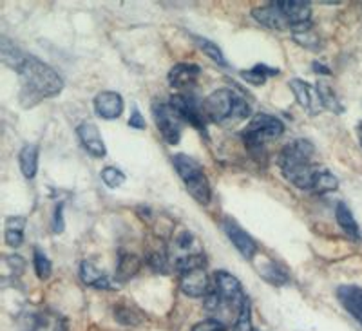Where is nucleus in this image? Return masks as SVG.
<instances>
[{
  "instance_id": "72a5a7b5",
  "label": "nucleus",
  "mask_w": 362,
  "mask_h": 331,
  "mask_svg": "<svg viewBox=\"0 0 362 331\" xmlns=\"http://www.w3.org/2000/svg\"><path fill=\"white\" fill-rule=\"evenodd\" d=\"M115 315H116V319L124 324V326H134V324H138L141 320L140 315L136 313V310H132V308L118 306L116 308Z\"/></svg>"
},
{
  "instance_id": "0eeeda50",
  "label": "nucleus",
  "mask_w": 362,
  "mask_h": 331,
  "mask_svg": "<svg viewBox=\"0 0 362 331\" xmlns=\"http://www.w3.org/2000/svg\"><path fill=\"white\" fill-rule=\"evenodd\" d=\"M167 254H169L170 265H174L177 272L187 268V266L205 262L202 241L196 233L189 232V230H181L174 236L169 248H167Z\"/></svg>"
},
{
  "instance_id": "412c9836",
  "label": "nucleus",
  "mask_w": 362,
  "mask_h": 331,
  "mask_svg": "<svg viewBox=\"0 0 362 331\" xmlns=\"http://www.w3.org/2000/svg\"><path fill=\"white\" fill-rule=\"evenodd\" d=\"M141 268V261L136 257L131 252H125V250H119L118 252V266H116L115 279L119 286L125 284L129 279L134 277L138 274V270Z\"/></svg>"
},
{
  "instance_id": "e433bc0d",
  "label": "nucleus",
  "mask_w": 362,
  "mask_h": 331,
  "mask_svg": "<svg viewBox=\"0 0 362 331\" xmlns=\"http://www.w3.org/2000/svg\"><path fill=\"white\" fill-rule=\"evenodd\" d=\"M129 127L132 129H145V118L141 116V112L138 110V107H132V115L129 118Z\"/></svg>"
},
{
  "instance_id": "c85d7f7f",
  "label": "nucleus",
  "mask_w": 362,
  "mask_h": 331,
  "mask_svg": "<svg viewBox=\"0 0 362 331\" xmlns=\"http://www.w3.org/2000/svg\"><path fill=\"white\" fill-rule=\"evenodd\" d=\"M33 265H35V272H37V277L40 279V281H47V279L51 277L53 265H51L49 257H47L40 248L33 250Z\"/></svg>"
},
{
  "instance_id": "aec40b11",
  "label": "nucleus",
  "mask_w": 362,
  "mask_h": 331,
  "mask_svg": "<svg viewBox=\"0 0 362 331\" xmlns=\"http://www.w3.org/2000/svg\"><path fill=\"white\" fill-rule=\"evenodd\" d=\"M337 298L339 303L342 304V308H344L358 324H362V288L351 286V284L339 286Z\"/></svg>"
},
{
  "instance_id": "9b49d317",
  "label": "nucleus",
  "mask_w": 362,
  "mask_h": 331,
  "mask_svg": "<svg viewBox=\"0 0 362 331\" xmlns=\"http://www.w3.org/2000/svg\"><path fill=\"white\" fill-rule=\"evenodd\" d=\"M223 230H225L226 238L230 239L232 245L235 246V250H238L239 254L243 255L245 259H254L255 255H257V243L252 239L250 233L247 232V230H243L241 226L235 223L234 219H230V217H225L223 219Z\"/></svg>"
},
{
  "instance_id": "a211bd4d",
  "label": "nucleus",
  "mask_w": 362,
  "mask_h": 331,
  "mask_svg": "<svg viewBox=\"0 0 362 331\" xmlns=\"http://www.w3.org/2000/svg\"><path fill=\"white\" fill-rule=\"evenodd\" d=\"M28 331H67V323L57 311L40 310L31 315Z\"/></svg>"
},
{
  "instance_id": "7ed1b4c3",
  "label": "nucleus",
  "mask_w": 362,
  "mask_h": 331,
  "mask_svg": "<svg viewBox=\"0 0 362 331\" xmlns=\"http://www.w3.org/2000/svg\"><path fill=\"white\" fill-rule=\"evenodd\" d=\"M247 303L248 297L245 295L238 277H234V275L225 270L216 272L214 284H212L209 295L205 297L206 311L214 313L218 320H221L223 311L234 313L235 319H238Z\"/></svg>"
},
{
  "instance_id": "c9c22d12",
  "label": "nucleus",
  "mask_w": 362,
  "mask_h": 331,
  "mask_svg": "<svg viewBox=\"0 0 362 331\" xmlns=\"http://www.w3.org/2000/svg\"><path fill=\"white\" fill-rule=\"evenodd\" d=\"M64 228H66V223H64V203L57 204L53 216V232L54 233H62Z\"/></svg>"
},
{
  "instance_id": "7c9ffc66",
  "label": "nucleus",
  "mask_w": 362,
  "mask_h": 331,
  "mask_svg": "<svg viewBox=\"0 0 362 331\" xmlns=\"http://www.w3.org/2000/svg\"><path fill=\"white\" fill-rule=\"evenodd\" d=\"M337 187H339L337 178H335L329 170L322 168V172L319 174V178H317L315 181V187H313V194L334 192V190H337Z\"/></svg>"
},
{
  "instance_id": "6e6552de",
  "label": "nucleus",
  "mask_w": 362,
  "mask_h": 331,
  "mask_svg": "<svg viewBox=\"0 0 362 331\" xmlns=\"http://www.w3.org/2000/svg\"><path fill=\"white\" fill-rule=\"evenodd\" d=\"M153 116L156 122L158 131L161 132V138L169 145H177L181 139V131L185 122L177 115V110L174 109L170 103L165 102H154L153 103Z\"/></svg>"
},
{
  "instance_id": "b1692460",
  "label": "nucleus",
  "mask_w": 362,
  "mask_h": 331,
  "mask_svg": "<svg viewBox=\"0 0 362 331\" xmlns=\"http://www.w3.org/2000/svg\"><path fill=\"white\" fill-rule=\"evenodd\" d=\"M28 219L22 216H13L6 219V228H4V238L6 245L11 246V248H18L24 241V230Z\"/></svg>"
},
{
  "instance_id": "f8f14e48",
  "label": "nucleus",
  "mask_w": 362,
  "mask_h": 331,
  "mask_svg": "<svg viewBox=\"0 0 362 331\" xmlns=\"http://www.w3.org/2000/svg\"><path fill=\"white\" fill-rule=\"evenodd\" d=\"M281 11H283L284 18L288 21L290 29L292 31H300V29L312 28V8L310 2H303V0H277Z\"/></svg>"
},
{
  "instance_id": "f704fd0d",
  "label": "nucleus",
  "mask_w": 362,
  "mask_h": 331,
  "mask_svg": "<svg viewBox=\"0 0 362 331\" xmlns=\"http://www.w3.org/2000/svg\"><path fill=\"white\" fill-rule=\"evenodd\" d=\"M192 331H228V330H226V326L221 323V320L209 319L196 324V326L192 327Z\"/></svg>"
},
{
  "instance_id": "58836bf2",
  "label": "nucleus",
  "mask_w": 362,
  "mask_h": 331,
  "mask_svg": "<svg viewBox=\"0 0 362 331\" xmlns=\"http://www.w3.org/2000/svg\"><path fill=\"white\" fill-rule=\"evenodd\" d=\"M357 134H358V141H361L362 145V122L357 125Z\"/></svg>"
},
{
  "instance_id": "473e14b6",
  "label": "nucleus",
  "mask_w": 362,
  "mask_h": 331,
  "mask_svg": "<svg viewBox=\"0 0 362 331\" xmlns=\"http://www.w3.org/2000/svg\"><path fill=\"white\" fill-rule=\"evenodd\" d=\"M234 331H254V326H252V308H250V301L245 304V308L241 310L239 317L235 319L234 324Z\"/></svg>"
},
{
  "instance_id": "4c0bfd02",
  "label": "nucleus",
  "mask_w": 362,
  "mask_h": 331,
  "mask_svg": "<svg viewBox=\"0 0 362 331\" xmlns=\"http://www.w3.org/2000/svg\"><path fill=\"white\" fill-rule=\"evenodd\" d=\"M313 71H315V73H319V74H326V76L329 74V69H328V67L322 66V62H313Z\"/></svg>"
},
{
  "instance_id": "20e7f679",
  "label": "nucleus",
  "mask_w": 362,
  "mask_h": 331,
  "mask_svg": "<svg viewBox=\"0 0 362 331\" xmlns=\"http://www.w3.org/2000/svg\"><path fill=\"white\" fill-rule=\"evenodd\" d=\"M206 120L214 123H235L250 116V103L234 89H218L203 102Z\"/></svg>"
},
{
  "instance_id": "cd10ccee",
  "label": "nucleus",
  "mask_w": 362,
  "mask_h": 331,
  "mask_svg": "<svg viewBox=\"0 0 362 331\" xmlns=\"http://www.w3.org/2000/svg\"><path fill=\"white\" fill-rule=\"evenodd\" d=\"M194 42L198 44L199 50H202L210 60H214L218 66L226 67V58L225 54H223V51L219 50L218 44H214L212 40H206V38H202V37H194Z\"/></svg>"
},
{
  "instance_id": "ddd939ff",
  "label": "nucleus",
  "mask_w": 362,
  "mask_h": 331,
  "mask_svg": "<svg viewBox=\"0 0 362 331\" xmlns=\"http://www.w3.org/2000/svg\"><path fill=\"white\" fill-rule=\"evenodd\" d=\"M199 74H202V67L192 62H180L173 69L169 71V83L174 89L181 91V93H189L194 87V83L198 82Z\"/></svg>"
},
{
  "instance_id": "9d476101",
  "label": "nucleus",
  "mask_w": 362,
  "mask_h": 331,
  "mask_svg": "<svg viewBox=\"0 0 362 331\" xmlns=\"http://www.w3.org/2000/svg\"><path fill=\"white\" fill-rule=\"evenodd\" d=\"M180 288L189 297H206L212 284H210V279L206 275L205 262L187 266V268L180 270Z\"/></svg>"
},
{
  "instance_id": "4be33fe9",
  "label": "nucleus",
  "mask_w": 362,
  "mask_h": 331,
  "mask_svg": "<svg viewBox=\"0 0 362 331\" xmlns=\"http://www.w3.org/2000/svg\"><path fill=\"white\" fill-rule=\"evenodd\" d=\"M335 219L348 238L354 239V241H361V228H358L357 221H355L351 210L348 209V204L342 203V201L335 207Z\"/></svg>"
},
{
  "instance_id": "393cba45",
  "label": "nucleus",
  "mask_w": 362,
  "mask_h": 331,
  "mask_svg": "<svg viewBox=\"0 0 362 331\" xmlns=\"http://www.w3.org/2000/svg\"><path fill=\"white\" fill-rule=\"evenodd\" d=\"M315 89H317L319 100H321V103L325 109L332 110V112H335V115H342V112H344V105H342V102L339 100L337 94H335L334 87L329 86L326 80H319L315 86Z\"/></svg>"
},
{
  "instance_id": "f03ea898",
  "label": "nucleus",
  "mask_w": 362,
  "mask_h": 331,
  "mask_svg": "<svg viewBox=\"0 0 362 331\" xmlns=\"http://www.w3.org/2000/svg\"><path fill=\"white\" fill-rule=\"evenodd\" d=\"M315 147L308 139H293L283 147L279 154V168L283 176L300 190L313 192L315 181L322 167L313 161Z\"/></svg>"
},
{
  "instance_id": "dca6fc26",
  "label": "nucleus",
  "mask_w": 362,
  "mask_h": 331,
  "mask_svg": "<svg viewBox=\"0 0 362 331\" xmlns=\"http://www.w3.org/2000/svg\"><path fill=\"white\" fill-rule=\"evenodd\" d=\"M80 277H82L83 284L98 288V290H118L119 288L115 277H109L100 266L93 265L90 261L82 262V266H80Z\"/></svg>"
},
{
  "instance_id": "f3484780",
  "label": "nucleus",
  "mask_w": 362,
  "mask_h": 331,
  "mask_svg": "<svg viewBox=\"0 0 362 331\" xmlns=\"http://www.w3.org/2000/svg\"><path fill=\"white\" fill-rule=\"evenodd\" d=\"M76 134H78L83 149H86L90 156L103 158V156L107 154V149H105V144H103L102 134H100L98 127H96L95 123L82 122L78 125V129H76Z\"/></svg>"
},
{
  "instance_id": "1a4fd4ad",
  "label": "nucleus",
  "mask_w": 362,
  "mask_h": 331,
  "mask_svg": "<svg viewBox=\"0 0 362 331\" xmlns=\"http://www.w3.org/2000/svg\"><path fill=\"white\" fill-rule=\"evenodd\" d=\"M169 103L177 110V115L181 116L183 122L206 136V122L209 120L203 112V103H199L198 98H194L190 93H177L170 96Z\"/></svg>"
},
{
  "instance_id": "5701e85b",
  "label": "nucleus",
  "mask_w": 362,
  "mask_h": 331,
  "mask_svg": "<svg viewBox=\"0 0 362 331\" xmlns=\"http://www.w3.org/2000/svg\"><path fill=\"white\" fill-rule=\"evenodd\" d=\"M38 156H40V149L38 145L29 144L24 145L18 154V163H21V170L28 180H33L37 176L38 170Z\"/></svg>"
},
{
  "instance_id": "423d86ee",
  "label": "nucleus",
  "mask_w": 362,
  "mask_h": 331,
  "mask_svg": "<svg viewBox=\"0 0 362 331\" xmlns=\"http://www.w3.org/2000/svg\"><path fill=\"white\" fill-rule=\"evenodd\" d=\"M283 132L284 125L279 118L267 115V112H259L248 122L247 129L241 132V136H243V141L248 151L252 154H255V152L259 154V152H264V145L268 141L277 139L279 136H283Z\"/></svg>"
},
{
  "instance_id": "f257e3e1",
  "label": "nucleus",
  "mask_w": 362,
  "mask_h": 331,
  "mask_svg": "<svg viewBox=\"0 0 362 331\" xmlns=\"http://www.w3.org/2000/svg\"><path fill=\"white\" fill-rule=\"evenodd\" d=\"M2 62L21 76V103L29 109L42 100L54 98L64 91L62 76L49 67L40 58L28 54L11 44L8 38H2Z\"/></svg>"
},
{
  "instance_id": "bb28decb",
  "label": "nucleus",
  "mask_w": 362,
  "mask_h": 331,
  "mask_svg": "<svg viewBox=\"0 0 362 331\" xmlns=\"http://www.w3.org/2000/svg\"><path fill=\"white\" fill-rule=\"evenodd\" d=\"M259 274L264 281L274 284V286H284V284H288L290 282L288 274H286V270H284L283 266L276 265V262H272V261H268L267 265L259 266Z\"/></svg>"
},
{
  "instance_id": "6ab92c4d",
  "label": "nucleus",
  "mask_w": 362,
  "mask_h": 331,
  "mask_svg": "<svg viewBox=\"0 0 362 331\" xmlns=\"http://www.w3.org/2000/svg\"><path fill=\"white\" fill-rule=\"evenodd\" d=\"M252 17L259 24L267 25L270 29H277V31H283V29H290L288 21L284 18L283 11H281L279 4L277 2H270L267 6H261V8H255L252 11Z\"/></svg>"
},
{
  "instance_id": "c756f323",
  "label": "nucleus",
  "mask_w": 362,
  "mask_h": 331,
  "mask_svg": "<svg viewBox=\"0 0 362 331\" xmlns=\"http://www.w3.org/2000/svg\"><path fill=\"white\" fill-rule=\"evenodd\" d=\"M292 37L293 40H296L299 45H303L305 50L319 51V47H321V40H319V37L313 33L312 28L300 29V31H293Z\"/></svg>"
},
{
  "instance_id": "a878e982",
  "label": "nucleus",
  "mask_w": 362,
  "mask_h": 331,
  "mask_svg": "<svg viewBox=\"0 0 362 331\" xmlns=\"http://www.w3.org/2000/svg\"><path fill=\"white\" fill-rule=\"evenodd\" d=\"M239 74H241V78H243L245 82L252 83V86H263L270 76H277V74H279V69L267 66V64H255L252 69H245Z\"/></svg>"
},
{
  "instance_id": "4468645a",
  "label": "nucleus",
  "mask_w": 362,
  "mask_h": 331,
  "mask_svg": "<svg viewBox=\"0 0 362 331\" xmlns=\"http://www.w3.org/2000/svg\"><path fill=\"white\" fill-rule=\"evenodd\" d=\"M290 89H292L297 103H299V105L308 112V115L315 116L317 112L321 110L322 103L321 100H319L317 89H313L308 82L300 80V78H293V80H290Z\"/></svg>"
},
{
  "instance_id": "39448f33",
  "label": "nucleus",
  "mask_w": 362,
  "mask_h": 331,
  "mask_svg": "<svg viewBox=\"0 0 362 331\" xmlns=\"http://www.w3.org/2000/svg\"><path fill=\"white\" fill-rule=\"evenodd\" d=\"M173 163L190 196L203 207L209 204L210 197H212V190H210L209 178H206L202 165L187 154H176L173 158Z\"/></svg>"
},
{
  "instance_id": "2eb2a0df",
  "label": "nucleus",
  "mask_w": 362,
  "mask_h": 331,
  "mask_svg": "<svg viewBox=\"0 0 362 331\" xmlns=\"http://www.w3.org/2000/svg\"><path fill=\"white\" fill-rule=\"evenodd\" d=\"M96 115L103 120H116L124 112V98L115 91H102L95 96Z\"/></svg>"
},
{
  "instance_id": "2f4dec72",
  "label": "nucleus",
  "mask_w": 362,
  "mask_h": 331,
  "mask_svg": "<svg viewBox=\"0 0 362 331\" xmlns=\"http://www.w3.org/2000/svg\"><path fill=\"white\" fill-rule=\"evenodd\" d=\"M102 181L109 188H118L125 183V174L116 167H105L102 170Z\"/></svg>"
}]
</instances>
